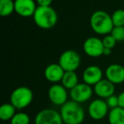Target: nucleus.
I'll return each instance as SVG.
<instances>
[{
    "mask_svg": "<svg viewBox=\"0 0 124 124\" xmlns=\"http://www.w3.org/2000/svg\"><path fill=\"white\" fill-rule=\"evenodd\" d=\"M64 124H82L85 118V111L82 105L73 100H68L60 110Z\"/></svg>",
    "mask_w": 124,
    "mask_h": 124,
    "instance_id": "1",
    "label": "nucleus"
},
{
    "mask_svg": "<svg viewBox=\"0 0 124 124\" xmlns=\"http://www.w3.org/2000/svg\"><path fill=\"white\" fill-rule=\"evenodd\" d=\"M90 26L95 33L103 36L110 34L114 28L111 16L104 10H96L92 14Z\"/></svg>",
    "mask_w": 124,
    "mask_h": 124,
    "instance_id": "2",
    "label": "nucleus"
},
{
    "mask_svg": "<svg viewBox=\"0 0 124 124\" xmlns=\"http://www.w3.org/2000/svg\"><path fill=\"white\" fill-rule=\"evenodd\" d=\"M32 17L35 24L39 28L44 30L54 27L58 21V15L51 6H38Z\"/></svg>",
    "mask_w": 124,
    "mask_h": 124,
    "instance_id": "3",
    "label": "nucleus"
},
{
    "mask_svg": "<svg viewBox=\"0 0 124 124\" xmlns=\"http://www.w3.org/2000/svg\"><path fill=\"white\" fill-rule=\"evenodd\" d=\"M9 100L10 103L16 108V110H23L29 106L32 102L33 93L28 87H18L11 93Z\"/></svg>",
    "mask_w": 124,
    "mask_h": 124,
    "instance_id": "4",
    "label": "nucleus"
},
{
    "mask_svg": "<svg viewBox=\"0 0 124 124\" xmlns=\"http://www.w3.org/2000/svg\"><path fill=\"white\" fill-rule=\"evenodd\" d=\"M58 63L65 71H76L81 64V56L75 50L68 49L60 54Z\"/></svg>",
    "mask_w": 124,
    "mask_h": 124,
    "instance_id": "5",
    "label": "nucleus"
},
{
    "mask_svg": "<svg viewBox=\"0 0 124 124\" xmlns=\"http://www.w3.org/2000/svg\"><path fill=\"white\" fill-rule=\"evenodd\" d=\"M88 115L93 120L100 121L107 116L109 114V106L103 99L93 100L88 105Z\"/></svg>",
    "mask_w": 124,
    "mask_h": 124,
    "instance_id": "6",
    "label": "nucleus"
},
{
    "mask_svg": "<svg viewBox=\"0 0 124 124\" xmlns=\"http://www.w3.org/2000/svg\"><path fill=\"white\" fill-rule=\"evenodd\" d=\"M93 89L90 85L85 83H78L75 88L70 90V97L71 100L79 104L84 103L91 99Z\"/></svg>",
    "mask_w": 124,
    "mask_h": 124,
    "instance_id": "7",
    "label": "nucleus"
},
{
    "mask_svg": "<svg viewBox=\"0 0 124 124\" xmlns=\"http://www.w3.org/2000/svg\"><path fill=\"white\" fill-rule=\"evenodd\" d=\"M48 96L51 103L58 106H62L68 101L67 89L59 83H54L48 88Z\"/></svg>",
    "mask_w": 124,
    "mask_h": 124,
    "instance_id": "8",
    "label": "nucleus"
},
{
    "mask_svg": "<svg viewBox=\"0 0 124 124\" xmlns=\"http://www.w3.org/2000/svg\"><path fill=\"white\" fill-rule=\"evenodd\" d=\"M104 47L102 39L96 37L88 38L83 43V51L88 56L92 58H98L103 55Z\"/></svg>",
    "mask_w": 124,
    "mask_h": 124,
    "instance_id": "9",
    "label": "nucleus"
},
{
    "mask_svg": "<svg viewBox=\"0 0 124 124\" xmlns=\"http://www.w3.org/2000/svg\"><path fill=\"white\" fill-rule=\"evenodd\" d=\"M35 124H64L59 111L53 109H43L35 116Z\"/></svg>",
    "mask_w": 124,
    "mask_h": 124,
    "instance_id": "10",
    "label": "nucleus"
},
{
    "mask_svg": "<svg viewBox=\"0 0 124 124\" xmlns=\"http://www.w3.org/2000/svg\"><path fill=\"white\" fill-rule=\"evenodd\" d=\"M37 8L34 0H15V12L21 17L33 16Z\"/></svg>",
    "mask_w": 124,
    "mask_h": 124,
    "instance_id": "11",
    "label": "nucleus"
},
{
    "mask_svg": "<svg viewBox=\"0 0 124 124\" xmlns=\"http://www.w3.org/2000/svg\"><path fill=\"white\" fill-rule=\"evenodd\" d=\"M103 79V71L98 66H89L83 71V83L94 86L95 84Z\"/></svg>",
    "mask_w": 124,
    "mask_h": 124,
    "instance_id": "12",
    "label": "nucleus"
},
{
    "mask_svg": "<svg viewBox=\"0 0 124 124\" xmlns=\"http://www.w3.org/2000/svg\"><path fill=\"white\" fill-rule=\"evenodd\" d=\"M106 79L113 84H121L124 82V66L120 64H111L105 70Z\"/></svg>",
    "mask_w": 124,
    "mask_h": 124,
    "instance_id": "13",
    "label": "nucleus"
},
{
    "mask_svg": "<svg viewBox=\"0 0 124 124\" xmlns=\"http://www.w3.org/2000/svg\"><path fill=\"white\" fill-rule=\"evenodd\" d=\"M65 72L66 71L59 63H53L46 66L44 70V77L48 82L54 84L61 82Z\"/></svg>",
    "mask_w": 124,
    "mask_h": 124,
    "instance_id": "14",
    "label": "nucleus"
},
{
    "mask_svg": "<svg viewBox=\"0 0 124 124\" xmlns=\"http://www.w3.org/2000/svg\"><path fill=\"white\" fill-rule=\"evenodd\" d=\"M93 92L100 99L106 100L115 93V84L107 79H102L94 85Z\"/></svg>",
    "mask_w": 124,
    "mask_h": 124,
    "instance_id": "15",
    "label": "nucleus"
},
{
    "mask_svg": "<svg viewBox=\"0 0 124 124\" xmlns=\"http://www.w3.org/2000/svg\"><path fill=\"white\" fill-rule=\"evenodd\" d=\"M109 124H124V109L116 107L110 109L108 114Z\"/></svg>",
    "mask_w": 124,
    "mask_h": 124,
    "instance_id": "16",
    "label": "nucleus"
},
{
    "mask_svg": "<svg viewBox=\"0 0 124 124\" xmlns=\"http://www.w3.org/2000/svg\"><path fill=\"white\" fill-rule=\"evenodd\" d=\"M78 77L76 71H66L61 80V84L66 89L71 90L78 84Z\"/></svg>",
    "mask_w": 124,
    "mask_h": 124,
    "instance_id": "17",
    "label": "nucleus"
},
{
    "mask_svg": "<svg viewBox=\"0 0 124 124\" xmlns=\"http://www.w3.org/2000/svg\"><path fill=\"white\" fill-rule=\"evenodd\" d=\"M16 114V108L9 103L3 104L0 106V119L2 121H10Z\"/></svg>",
    "mask_w": 124,
    "mask_h": 124,
    "instance_id": "18",
    "label": "nucleus"
},
{
    "mask_svg": "<svg viewBox=\"0 0 124 124\" xmlns=\"http://www.w3.org/2000/svg\"><path fill=\"white\" fill-rule=\"evenodd\" d=\"M15 11V1L13 0H0V16L7 17Z\"/></svg>",
    "mask_w": 124,
    "mask_h": 124,
    "instance_id": "19",
    "label": "nucleus"
},
{
    "mask_svg": "<svg viewBox=\"0 0 124 124\" xmlns=\"http://www.w3.org/2000/svg\"><path fill=\"white\" fill-rule=\"evenodd\" d=\"M31 118L26 112H16L10 120V124H30Z\"/></svg>",
    "mask_w": 124,
    "mask_h": 124,
    "instance_id": "20",
    "label": "nucleus"
},
{
    "mask_svg": "<svg viewBox=\"0 0 124 124\" xmlns=\"http://www.w3.org/2000/svg\"><path fill=\"white\" fill-rule=\"evenodd\" d=\"M114 26H124V9H116L111 15Z\"/></svg>",
    "mask_w": 124,
    "mask_h": 124,
    "instance_id": "21",
    "label": "nucleus"
},
{
    "mask_svg": "<svg viewBox=\"0 0 124 124\" xmlns=\"http://www.w3.org/2000/svg\"><path fill=\"white\" fill-rule=\"evenodd\" d=\"M110 35L115 38L116 42L124 41V26H114Z\"/></svg>",
    "mask_w": 124,
    "mask_h": 124,
    "instance_id": "22",
    "label": "nucleus"
},
{
    "mask_svg": "<svg viewBox=\"0 0 124 124\" xmlns=\"http://www.w3.org/2000/svg\"><path fill=\"white\" fill-rule=\"evenodd\" d=\"M102 42H103V44H104V47L105 48H112L115 47L116 43H117L116 41V39L111 36L110 34H108V35H105V37L103 38L102 39Z\"/></svg>",
    "mask_w": 124,
    "mask_h": 124,
    "instance_id": "23",
    "label": "nucleus"
},
{
    "mask_svg": "<svg viewBox=\"0 0 124 124\" xmlns=\"http://www.w3.org/2000/svg\"><path fill=\"white\" fill-rule=\"evenodd\" d=\"M105 101H106L107 105H108L110 109H113V108H116V107L119 106L118 96H116V95H115V94L111 95V96H110L109 98H107L106 100H105Z\"/></svg>",
    "mask_w": 124,
    "mask_h": 124,
    "instance_id": "24",
    "label": "nucleus"
},
{
    "mask_svg": "<svg viewBox=\"0 0 124 124\" xmlns=\"http://www.w3.org/2000/svg\"><path fill=\"white\" fill-rule=\"evenodd\" d=\"M37 4L38 6H42V7H48L52 4L53 0H36Z\"/></svg>",
    "mask_w": 124,
    "mask_h": 124,
    "instance_id": "25",
    "label": "nucleus"
},
{
    "mask_svg": "<svg viewBox=\"0 0 124 124\" xmlns=\"http://www.w3.org/2000/svg\"><path fill=\"white\" fill-rule=\"evenodd\" d=\"M118 104H119V107H122L124 109V91L120 93L118 95Z\"/></svg>",
    "mask_w": 124,
    "mask_h": 124,
    "instance_id": "26",
    "label": "nucleus"
},
{
    "mask_svg": "<svg viewBox=\"0 0 124 124\" xmlns=\"http://www.w3.org/2000/svg\"><path fill=\"white\" fill-rule=\"evenodd\" d=\"M110 54H111V49H110V48H105V49H104L103 55H105V56H109Z\"/></svg>",
    "mask_w": 124,
    "mask_h": 124,
    "instance_id": "27",
    "label": "nucleus"
}]
</instances>
